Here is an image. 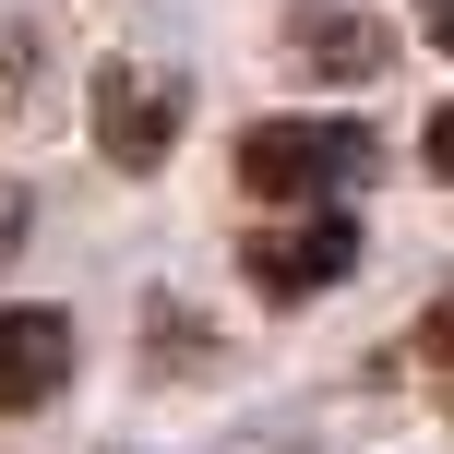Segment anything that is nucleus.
<instances>
[{"label": "nucleus", "mask_w": 454, "mask_h": 454, "mask_svg": "<svg viewBox=\"0 0 454 454\" xmlns=\"http://www.w3.org/2000/svg\"><path fill=\"white\" fill-rule=\"evenodd\" d=\"M239 275H251V299H275V311L347 287V275H359V204H263L251 239H239Z\"/></svg>", "instance_id": "f03ea898"}, {"label": "nucleus", "mask_w": 454, "mask_h": 454, "mask_svg": "<svg viewBox=\"0 0 454 454\" xmlns=\"http://www.w3.org/2000/svg\"><path fill=\"white\" fill-rule=\"evenodd\" d=\"M72 359H84L72 311H48V299H0V419H36L48 395L72 383Z\"/></svg>", "instance_id": "20e7f679"}, {"label": "nucleus", "mask_w": 454, "mask_h": 454, "mask_svg": "<svg viewBox=\"0 0 454 454\" xmlns=\"http://www.w3.org/2000/svg\"><path fill=\"white\" fill-rule=\"evenodd\" d=\"M299 60H311L323 84H371V72H383V24L347 12V0H299Z\"/></svg>", "instance_id": "39448f33"}, {"label": "nucleus", "mask_w": 454, "mask_h": 454, "mask_svg": "<svg viewBox=\"0 0 454 454\" xmlns=\"http://www.w3.org/2000/svg\"><path fill=\"white\" fill-rule=\"evenodd\" d=\"M84 120H96V156H108L120 180H144V168L180 156L192 84H180V72H156V60H108V72H96V96H84Z\"/></svg>", "instance_id": "7ed1b4c3"}, {"label": "nucleus", "mask_w": 454, "mask_h": 454, "mask_svg": "<svg viewBox=\"0 0 454 454\" xmlns=\"http://www.w3.org/2000/svg\"><path fill=\"white\" fill-rule=\"evenodd\" d=\"M239 192L251 204H347V192H371V132L359 120H251Z\"/></svg>", "instance_id": "f257e3e1"}, {"label": "nucleus", "mask_w": 454, "mask_h": 454, "mask_svg": "<svg viewBox=\"0 0 454 454\" xmlns=\"http://www.w3.org/2000/svg\"><path fill=\"white\" fill-rule=\"evenodd\" d=\"M442 395H454V383H442Z\"/></svg>", "instance_id": "1a4fd4ad"}, {"label": "nucleus", "mask_w": 454, "mask_h": 454, "mask_svg": "<svg viewBox=\"0 0 454 454\" xmlns=\"http://www.w3.org/2000/svg\"><path fill=\"white\" fill-rule=\"evenodd\" d=\"M24 227H36V204H24V180H0V263L24 251Z\"/></svg>", "instance_id": "423d86ee"}, {"label": "nucleus", "mask_w": 454, "mask_h": 454, "mask_svg": "<svg viewBox=\"0 0 454 454\" xmlns=\"http://www.w3.org/2000/svg\"><path fill=\"white\" fill-rule=\"evenodd\" d=\"M419 36H431L442 60H454V0H419Z\"/></svg>", "instance_id": "6e6552de"}, {"label": "nucleus", "mask_w": 454, "mask_h": 454, "mask_svg": "<svg viewBox=\"0 0 454 454\" xmlns=\"http://www.w3.org/2000/svg\"><path fill=\"white\" fill-rule=\"evenodd\" d=\"M419 156H431V180H442V192H454V108H442V120H431V132H419Z\"/></svg>", "instance_id": "0eeeda50"}]
</instances>
